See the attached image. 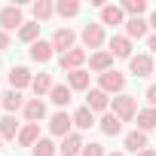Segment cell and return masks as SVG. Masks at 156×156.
I'll return each mask as SVG.
<instances>
[{"instance_id":"cell-1","label":"cell","mask_w":156,"mask_h":156,"mask_svg":"<svg viewBox=\"0 0 156 156\" xmlns=\"http://www.w3.org/2000/svg\"><path fill=\"white\" fill-rule=\"evenodd\" d=\"M113 113H116L122 122H132L135 113H138V101H135L132 95H116V98H113Z\"/></svg>"},{"instance_id":"cell-2","label":"cell","mask_w":156,"mask_h":156,"mask_svg":"<svg viewBox=\"0 0 156 156\" xmlns=\"http://www.w3.org/2000/svg\"><path fill=\"white\" fill-rule=\"evenodd\" d=\"M19 25H25L19 6H3L0 9V31H16Z\"/></svg>"},{"instance_id":"cell-3","label":"cell","mask_w":156,"mask_h":156,"mask_svg":"<svg viewBox=\"0 0 156 156\" xmlns=\"http://www.w3.org/2000/svg\"><path fill=\"white\" fill-rule=\"evenodd\" d=\"M98 83H101V92H122L126 76H122L119 70H107V73L98 76Z\"/></svg>"},{"instance_id":"cell-4","label":"cell","mask_w":156,"mask_h":156,"mask_svg":"<svg viewBox=\"0 0 156 156\" xmlns=\"http://www.w3.org/2000/svg\"><path fill=\"white\" fill-rule=\"evenodd\" d=\"M129 67H132L135 76H150L153 67H156V61H153L150 55H132V58H129Z\"/></svg>"},{"instance_id":"cell-5","label":"cell","mask_w":156,"mask_h":156,"mask_svg":"<svg viewBox=\"0 0 156 156\" xmlns=\"http://www.w3.org/2000/svg\"><path fill=\"white\" fill-rule=\"evenodd\" d=\"M73 40H76V37H73V31H70V28H58V31H55V37H52V49H61V55H64V52L76 49V46H73Z\"/></svg>"},{"instance_id":"cell-6","label":"cell","mask_w":156,"mask_h":156,"mask_svg":"<svg viewBox=\"0 0 156 156\" xmlns=\"http://www.w3.org/2000/svg\"><path fill=\"white\" fill-rule=\"evenodd\" d=\"M70 126H73V116H67V113H55L49 119V132L58 135V138H67L70 135Z\"/></svg>"},{"instance_id":"cell-7","label":"cell","mask_w":156,"mask_h":156,"mask_svg":"<svg viewBox=\"0 0 156 156\" xmlns=\"http://www.w3.org/2000/svg\"><path fill=\"white\" fill-rule=\"evenodd\" d=\"M89 70H95V73L113 70V55H110V52H95V55L89 58Z\"/></svg>"},{"instance_id":"cell-8","label":"cell","mask_w":156,"mask_h":156,"mask_svg":"<svg viewBox=\"0 0 156 156\" xmlns=\"http://www.w3.org/2000/svg\"><path fill=\"white\" fill-rule=\"evenodd\" d=\"M83 61H86V52H83V49H70V52L61 55V70H67V73H70V70H80Z\"/></svg>"},{"instance_id":"cell-9","label":"cell","mask_w":156,"mask_h":156,"mask_svg":"<svg viewBox=\"0 0 156 156\" xmlns=\"http://www.w3.org/2000/svg\"><path fill=\"white\" fill-rule=\"evenodd\" d=\"M83 43H86L89 49H98V46L104 43V31H101V25H86V28H83Z\"/></svg>"},{"instance_id":"cell-10","label":"cell","mask_w":156,"mask_h":156,"mask_svg":"<svg viewBox=\"0 0 156 156\" xmlns=\"http://www.w3.org/2000/svg\"><path fill=\"white\" fill-rule=\"evenodd\" d=\"M9 83H12V89L19 92V89H25V86L34 83V76H31L28 67H12V70H9Z\"/></svg>"},{"instance_id":"cell-11","label":"cell","mask_w":156,"mask_h":156,"mask_svg":"<svg viewBox=\"0 0 156 156\" xmlns=\"http://www.w3.org/2000/svg\"><path fill=\"white\" fill-rule=\"evenodd\" d=\"M83 147H86V144H83V138H80V135H67V138L61 141V147H58V150H61V156H80V153H83Z\"/></svg>"},{"instance_id":"cell-12","label":"cell","mask_w":156,"mask_h":156,"mask_svg":"<svg viewBox=\"0 0 156 156\" xmlns=\"http://www.w3.org/2000/svg\"><path fill=\"white\" fill-rule=\"evenodd\" d=\"M37 141H40V126H37V122H28V126L19 132V144H22V147H34Z\"/></svg>"},{"instance_id":"cell-13","label":"cell","mask_w":156,"mask_h":156,"mask_svg":"<svg viewBox=\"0 0 156 156\" xmlns=\"http://www.w3.org/2000/svg\"><path fill=\"white\" fill-rule=\"evenodd\" d=\"M25 116H28V122H40V119L46 116V104H43L40 98L28 101V104H25Z\"/></svg>"},{"instance_id":"cell-14","label":"cell","mask_w":156,"mask_h":156,"mask_svg":"<svg viewBox=\"0 0 156 156\" xmlns=\"http://www.w3.org/2000/svg\"><path fill=\"white\" fill-rule=\"evenodd\" d=\"M110 55H116V58H129V55H132V43H129V37H113V40H110Z\"/></svg>"},{"instance_id":"cell-15","label":"cell","mask_w":156,"mask_h":156,"mask_svg":"<svg viewBox=\"0 0 156 156\" xmlns=\"http://www.w3.org/2000/svg\"><path fill=\"white\" fill-rule=\"evenodd\" d=\"M31 58H34V61H49V58H52V43H46V40L31 43Z\"/></svg>"},{"instance_id":"cell-16","label":"cell","mask_w":156,"mask_h":156,"mask_svg":"<svg viewBox=\"0 0 156 156\" xmlns=\"http://www.w3.org/2000/svg\"><path fill=\"white\" fill-rule=\"evenodd\" d=\"M126 147L135 150V153H141V150L147 147V132H141V129H138V132H129V135H126Z\"/></svg>"},{"instance_id":"cell-17","label":"cell","mask_w":156,"mask_h":156,"mask_svg":"<svg viewBox=\"0 0 156 156\" xmlns=\"http://www.w3.org/2000/svg\"><path fill=\"white\" fill-rule=\"evenodd\" d=\"M138 129H141V132H150V129H156V107L138 110Z\"/></svg>"},{"instance_id":"cell-18","label":"cell","mask_w":156,"mask_h":156,"mask_svg":"<svg viewBox=\"0 0 156 156\" xmlns=\"http://www.w3.org/2000/svg\"><path fill=\"white\" fill-rule=\"evenodd\" d=\"M73 126H76V129H92V126H95V113H92L89 107H80V110L73 113Z\"/></svg>"},{"instance_id":"cell-19","label":"cell","mask_w":156,"mask_h":156,"mask_svg":"<svg viewBox=\"0 0 156 156\" xmlns=\"http://www.w3.org/2000/svg\"><path fill=\"white\" fill-rule=\"evenodd\" d=\"M67 86L70 89H89V70H70L67 73Z\"/></svg>"},{"instance_id":"cell-20","label":"cell","mask_w":156,"mask_h":156,"mask_svg":"<svg viewBox=\"0 0 156 156\" xmlns=\"http://www.w3.org/2000/svg\"><path fill=\"white\" fill-rule=\"evenodd\" d=\"M101 25H122V6H104L101 9Z\"/></svg>"},{"instance_id":"cell-21","label":"cell","mask_w":156,"mask_h":156,"mask_svg":"<svg viewBox=\"0 0 156 156\" xmlns=\"http://www.w3.org/2000/svg\"><path fill=\"white\" fill-rule=\"evenodd\" d=\"M101 132H104V135H119V132H122V119H119L116 113H107V116L101 119Z\"/></svg>"},{"instance_id":"cell-22","label":"cell","mask_w":156,"mask_h":156,"mask_svg":"<svg viewBox=\"0 0 156 156\" xmlns=\"http://www.w3.org/2000/svg\"><path fill=\"white\" fill-rule=\"evenodd\" d=\"M86 107H89L92 113H95V110H104V107H107V92L92 89V92H89V104H86Z\"/></svg>"},{"instance_id":"cell-23","label":"cell","mask_w":156,"mask_h":156,"mask_svg":"<svg viewBox=\"0 0 156 156\" xmlns=\"http://www.w3.org/2000/svg\"><path fill=\"white\" fill-rule=\"evenodd\" d=\"M126 34L141 40V37L147 34V22H144V19H129V22H126Z\"/></svg>"},{"instance_id":"cell-24","label":"cell","mask_w":156,"mask_h":156,"mask_svg":"<svg viewBox=\"0 0 156 156\" xmlns=\"http://www.w3.org/2000/svg\"><path fill=\"white\" fill-rule=\"evenodd\" d=\"M37 34H40V25L37 22H28V25L19 28V40H25V43H37Z\"/></svg>"},{"instance_id":"cell-25","label":"cell","mask_w":156,"mask_h":156,"mask_svg":"<svg viewBox=\"0 0 156 156\" xmlns=\"http://www.w3.org/2000/svg\"><path fill=\"white\" fill-rule=\"evenodd\" d=\"M52 101L58 104V107H67L70 104V86H52Z\"/></svg>"},{"instance_id":"cell-26","label":"cell","mask_w":156,"mask_h":156,"mask_svg":"<svg viewBox=\"0 0 156 156\" xmlns=\"http://www.w3.org/2000/svg\"><path fill=\"white\" fill-rule=\"evenodd\" d=\"M55 12H58L61 19H73L76 12H80V3H76V0H61V3L55 6Z\"/></svg>"},{"instance_id":"cell-27","label":"cell","mask_w":156,"mask_h":156,"mask_svg":"<svg viewBox=\"0 0 156 156\" xmlns=\"http://www.w3.org/2000/svg\"><path fill=\"white\" fill-rule=\"evenodd\" d=\"M122 12H129L132 19H141V12H147V0H126Z\"/></svg>"},{"instance_id":"cell-28","label":"cell","mask_w":156,"mask_h":156,"mask_svg":"<svg viewBox=\"0 0 156 156\" xmlns=\"http://www.w3.org/2000/svg\"><path fill=\"white\" fill-rule=\"evenodd\" d=\"M16 135H19L16 116H3V119H0V138H16Z\"/></svg>"},{"instance_id":"cell-29","label":"cell","mask_w":156,"mask_h":156,"mask_svg":"<svg viewBox=\"0 0 156 156\" xmlns=\"http://www.w3.org/2000/svg\"><path fill=\"white\" fill-rule=\"evenodd\" d=\"M31 89H34V92H37V98H40V95L52 92V80H49L46 73H40V76H34V83H31Z\"/></svg>"},{"instance_id":"cell-30","label":"cell","mask_w":156,"mask_h":156,"mask_svg":"<svg viewBox=\"0 0 156 156\" xmlns=\"http://www.w3.org/2000/svg\"><path fill=\"white\" fill-rule=\"evenodd\" d=\"M52 12H55V6L49 3V0H37V3H34V16H37V22H46Z\"/></svg>"},{"instance_id":"cell-31","label":"cell","mask_w":156,"mask_h":156,"mask_svg":"<svg viewBox=\"0 0 156 156\" xmlns=\"http://www.w3.org/2000/svg\"><path fill=\"white\" fill-rule=\"evenodd\" d=\"M55 150H58V147H55L49 138H40V141L34 144V156H55Z\"/></svg>"},{"instance_id":"cell-32","label":"cell","mask_w":156,"mask_h":156,"mask_svg":"<svg viewBox=\"0 0 156 156\" xmlns=\"http://www.w3.org/2000/svg\"><path fill=\"white\" fill-rule=\"evenodd\" d=\"M3 107H6L9 113H12V110H19V107H22V92H16V89H12V92H6V95H3Z\"/></svg>"},{"instance_id":"cell-33","label":"cell","mask_w":156,"mask_h":156,"mask_svg":"<svg viewBox=\"0 0 156 156\" xmlns=\"http://www.w3.org/2000/svg\"><path fill=\"white\" fill-rule=\"evenodd\" d=\"M83 156H104V147L101 144H86L83 147Z\"/></svg>"},{"instance_id":"cell-34","label":"cell","mask_w":156,"mask_h":156,"mask_svg":"<svg viewBox=\"0 0 156 156\" xmlns=\"http://www.w3.org/2000/svg\"><path fill=\"white\" fill-rule=\"evenodd\" d=\"M147 101H150V107H156V86L147 89Z\"/></svg>"},{"instance_id":"cell-35","label":"cell","mask_w":156,"mask_h":156,"mask_svg":"<svg viewBox=\"0 0 156 156\" xmlns=\"http://www.w3.org/2000/svg\"><path fill=\"white\" fill-rule=\"evenodd\" d=\"M0 49H9V34L0 31Z\"/></svg>"},{"instance_id":"cell-36","label":"cell","mask_w":156,"mask_h":156,"mask_svg":"<svg viewBox=\"0 0 156 156\" xmlns=\"http://www.w3.org/2000/svg\"><path fill=\"white\" fill-rule=\"evenodd\" d=\"M147 43H150V49H153V52H156V34H153V37H150V40H147Z\"/></svg>"},{"instance_id":"cell-37","label":"cell","mask_w":156,"mask_h":156,"mask_svg":"<svg viewBox=\"0 0 156 156\" xmlns=\"http://www.w3.org/2000/svg\"><path fill=\"white\" fill-rule=\"evenodd\" d=\"M138 156H156V150H141Z\"/></svg>"},{"instance_id":"cell-38","label":"cell","mask_w":156,"mask_h":156,"mask_svg":"<svg viewBox=\"0 0 156 156\" xmlns=\"http://www.w3.org/2000/svg\"><path fill=\"white\" fill-rule=\"evenodd\" d=\"M150 25H153V28H156V12H153V16H150Z\"/></svg>"},{"instance_id":"cell-39","label":"cell","mask_w":156,"mask_h":156,"mask_svg":"<svg viewBox=\"0 0 156 156\" xmlns=\"http://www.w3.org/2000/svg\"><path fill=\"white\" fill-rule=\"evenodd\" d=\"M110 156H122V153H110Z\"/></svg>"},{"instance_id":"cell-40","label":"cell","mask_w":156,"mask_h":156,"mask_svg":"<svg viewBox=\"0 0 156 156\" xmlns=\"http://www.w3.org/2000/svg\"><path fill=\"white\" fill-rule=\"evenodd\" d=\"M153 70H156V67H153Z\"/></svg>"}]
</instances>
